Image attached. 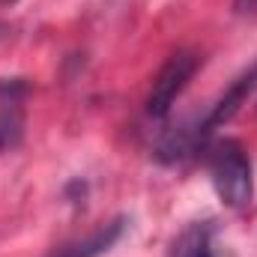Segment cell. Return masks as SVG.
<instances>
[{
    "label": "cell",
    "instance_id": "obj_1",
    "mask_svg": "<svg viewBox=\"0 0 257 257\" xmlns=\"http://www.w3.org/2000/svg\"><path fill=\"white\" fill-rule=\"evenodd\" d=\"M206 165L218 197L230 209H245L254 194V177H251V159L245 147L233 138L215 141L206 147Z\"/></svg>",
    "mask_w": 257,
    "mask_h": 257
},
{
    "label": "cell",
    "instance_id": "obj_8",
    "mask_svg": "<svg viewBox=\"0 0 257 257\" xmlns=\"http://www.w3.org/2000/svg\"><path fill=\"white\" fill-rule=\"evenodd\" d=\"M84 197H87V183H84V180H72V183L66 186V200L84 203Z\"/></svg>",
    "mask_w": 257,
    "mask_h": 257
},
{
    "label": "cell",
    "instance_id": "obj_3",
    "mask_svg": "<svg viewBox=\"0 0 257 257\" xmlns=\"http://www.w3.org/2000/svg\"><path fill=\"white\" fill-rule=\"evenodd\" d=\"M209 138H212V132L206 128L203 120H197V123H180V126H174L159 135V141L153 147V156L162 165H183L186 159H194V156L206 153Z\"/></svg>",
    "mask_w": 257,
    "mask_h": 257
},
{
    "label": "cell",
    "instance_id": "obj_5",
    "mask_svg": "<svg viewBox=\"0 0 257 257\" xmlns=\"http://www.w3.org/2000/svg\"><path fill=\"white\" fill-rule=\"evenodd\" d=\"M257 90V66H251L248 72H242L221 96H218V102L209 108V114L203 117V123L209 132H215V128H221L224 123H230L236 114H239V108L248 102V96Z\"/></svg>",
    "mask_w": 257,
    "mask_h": 257
},
{
    "label": "cell",
    "instance_id": "obj_9",
    "mask_svg": "<svg viewBox=\"0 0 257 257\" xmlns=\"http://www.w3.org/2000/svg\"><path fill=\"white\" fill-rule=\"evenodd\" d=\"M233 9L239 15H257V0H233Z\"/></svg>",
    "mask_w": 257,
    "mask_h": 257
},
{
    "label": "cell",
    "instance_id": "obj_4",
    "mask_svg": "<svg viewBox=\"0 0 257 257\" xmlns=\"http://www.w3.org/2000/svg\"><path fill=\"white\" fill-rule=\"evenodd\" d=\"M27 93H30V87L24 78H3L0 81V153L21 144Z\"/></svg>",
    "mask_w": 257,
    "mask_h": 257
},
{
    "label": "cell",
    "instance_id": "obj_11",
    "mask_svg": "<svg viewBox=\"0 0 257 257\" xmlns=\"http://www.w3.org/2000/svg\"><path fill=\"white\" fill-rule=\"evenodd\" d=\"M0 30H3V27H0ZM0 36H3V33H0Z\"/></svg>",
    "mask_w": 257,
    "mask_h": 257
},
{
    "label": "cell",
    "instance_id": "obj_7",
    "mask_svg": "<svg viewBox=\"0 0 257 257\" xmlns=\"http://www.w3.org/2000/svg\"><path fill=\"white\" fill-rule=\"evenodd\" d=\"M212 233H215L212 221H194V224H189V227L174 239L171 257H215Z\"/></svg>",
    "mask_w": 257,
    "mask_h": 257
},
{
    "label": "cell",
    "instance_id": "obj_2",
    "mask_svg": "<svg viewBox=\"0 0 257 257\" xmlns=\"http://www.w3.org/2000/svg\"><path fill=\"white\" fill-rule=\"evenodd\" d=\"M197 66H200V57L194 51H177V54H171L165 60V66L159 69V75L153 81L150 96H147V117L165 120L171 114L177 96L189 87V81L194 78Z\"/></svg>",
    "mask_w": 257,
    "mask_h": 257
},
{
    "label": "cell",
    "instance_id": "obj_10",
    "mask_svg": "<svg viewBox=\"0 0 257 257\" xmlns=\"http://www.w3.org/2000/svg\"><path fill=\"white\" fill-rule=\"evenodd\" d=\"M0 3H15V0H0Z\"/></svg>",
    "mask_w": 257,
    "mask_h": 257
},
{
    "label": "cell",
    "instance_id": "obj_6",
    "mask_svg": "<svg viewBox=\"0 0 257 257\" xmlns=\"http://www.w3.org/2000/svg\"><path fill=\"white\" fill-rule=\"evenodd\" d=\"M126 224H128L126 215H117L114 221H108L105 227H99V230L90 233L87 239L72 242V245L60 248V251H54L51 257H102L105 251H111V248L120 242V236L126 233Z\"/></svg>",
    "mask_w": 257,
    "mask_h": 257
}]
</instances>
